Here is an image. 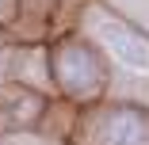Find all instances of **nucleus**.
<instances>
[{
	"mask_svg": "<svg viewBox=\"0 0 149 145\" xmlns=\"http://www.w3.org/2000/svg\"><path fill=\"white\" fill-rule=\"evenodd\" d=\"M92 35L107 46V53L118 65H126L134 73H149V42H141V35H134L130 27H123L118 19H107V15H96Z\"/></svg>",
	"mask_w": 149,
	"mask_h": 145,
	"instance_id": "nucleus-1",
	"label": "nucleus"
},
{
	"mask_svg": "<svg viewBox=\"0 0 149 145\" xmlns=\"http://www.w3.org/2000/svg\"><path fill=\"white\" fill-rule=\"evenodd\" d=\"M57 73H61V84H65L73 96H92V92L100 88V69H96L92 57H88V50H80V46L61 50V57H57Z\"/></svg>",
	"mask_w": 149,
	"mask_h": 145,
	"instance_id": "nucleus-2",
	"label": "nucleus"
},
{
	"mask_svg": "<svg viewBox=\"0 0 149 145\" xmlns=\"http://www.w3.org/2000/svg\"><path fill=\"white\" fill-rule=\"evenodd\" d=\"M96 145H149V126L138 119L134 111H115L103 119Z\"/></svg>",
	"mask_w": 149,
	"mask_h": 145,
	"instance_id": "nucleus-3",
	"label": "nucleus"
},
{
	"mask_svg": "<svg viewBox=\"0 0 149 145\" xmlns=\"http://www.w3.org/2000/svg\"><path fill=\"white\" fill-rule=\"evenodd\" d=\"M123 12H130V15H138L145 27H149V0H115Z\"/></svg>",
	"mask_w": 149,
	"mask_h": 145,
	"instance_id": "nucleus-4",
	"label": "nucleus"
},
{
	"mask_svg": "<svg viewBox=\"0 0 149 145\" xmlns=\"http://www.w3.org/2000/svg\"><path fill=\"white\" fill-rule=\"evenodd\" d=\"M8 145H38V141H31V137H12Z\"/></svg>",
	"mask_w": 149,
	"mask_h": 145,
	"instance_id": "nucleus-5",
	"label": "nucleus"
}]
</instances>
